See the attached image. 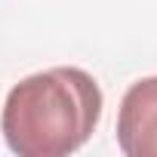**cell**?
Masks as SVG:
<instances>
[{"label":"cell","instance_id":"2","mask_svg":"<svg viewBox=\"0 0 157 157\" xmlns=\"http://www.w3.org/2000/svg\"><path fill=\"white\" fill-rule=\"evenodd\" d=\"M117 148L126 157H157V74L136 80L117 111Z\"/></svg>","mask_w":157,"mask_h":157},{"label":"cell","instance_id":"1","mask_svg":"<svg viewBox=\"0 0 157 157\" xmlns=\"http://www.w3.org/2000/svg\"><path fill=\"white\" fill-rule=\"evenodd\" d=\"M102 90L83 68L59 65L28 74L6 93L0 132L19 157H68L102 120Z\"/></svg>","mask_w":157,"mask_h":157}]
</instances>
